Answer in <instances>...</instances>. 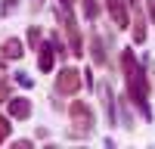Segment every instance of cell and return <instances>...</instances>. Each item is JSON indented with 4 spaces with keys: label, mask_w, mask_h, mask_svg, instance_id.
Returning a JSON list of instances; mask_svg holds the SVG:
<instances>
[{
    "label": "cell",
    "mask_w": 155,
    "mask_h": 149,
    "mask_svg": "<svg viewBox=\"0 0 155 149\" xmlns=\"http://www.w3.org/2000/svg\"><path fill=\"white\" fill-rule=\"evenodd\" d=\"M121 68H124V81H127V96L130 103L143 112V118H152V109H149V78H146V68L137 62L134 50H121Z\"/></svg>",
    "instance_id": "6da1fadb"
},
{
    "label": "cell",
    "mask_w": 155,
    "mask_h": 149,
    "mask_svg": "<svg viewBox=\"0 0 155 149\" xmlns=\"http://www.w3.org/2000/svg\"><path fill=\"white\" fill-rule=\"evenodd\" d=\"M68 115H71V124L74 127L68 131V137H90L93 134V127H96V115H93V109H90L84 99H74L71 103V109H68Z\"/></svg>",
    "instance_id": "7a4b0ae2"
},
{
    "label": "cell",
    "mask_w": 155,
    "mask_h": 149,
    "mask_svg": "<svg viewBox=\"0 0 155 149\" xmlns=\"http://www.w3.org/2000/svg\"><path fill=\"white\" fill-rule=\"evenodd\" d=\"M59 22H62V31L68 34V53H71V56H84L81 28H78V19L68 12V6H62V9H59Z\"/></svg>",
    "instance_id": "3957f363"
},
{
    "label": "cell",
    "mask_w": 155,
    "mask_h": 149,
    "mask_svg": "<svg viewBox=\"0 0 155 149\" xmlns=\"http://www.w3.org/2000/svg\"><path fill=\"white\" fill-rule=\"evenodd\" d=\"M81 74H84V71H78V68H71V65H62L59 74H56V93H59V96H74L78 90H81V84H84Z\"/></svg>",
    "instance_id": "277c9868"
},
{
    "label": "cell",
    "mask_w": 155,
    "mask_h": 149,
    "mask_svg": "<svg viewBox=\"0 0 155 149\" xmlns=\"http://www.w3.org/2000/svg\"><path fill=\"white\" fill-rule=\"evenodd\" d=\"M127 6H130V0H106V9H109V16H112V22L118 25V28H127V25H130Z\"/></svg>",
    "instance_id": "5b68a950"
},
{
    "label": "cell",
    "mask_w": 155,
    "mask_h": 149,
    "mask_svg": "<svg viewBox=\"0 0 155 149\" xmlns=\"http://www.w3.org/2000/svg\"><path fill=\"white\" fill-rule=\"evenodd\" d=\"M56 56H59V50H56V44H53V41L41 44V47H37V68H41V71H53Z\"/></svg>",
    "instance_id": "8992f818"
},
{
    "label": "cell",
    "mask_w": 155,
    "mask_h": 149,
    "mask_svg": "<svg viewBox=\"0 0 155 149\" xmlns=\"http://www.w3.org/2000/svg\"><path fill=\"white\" fill-rule=\"evenodd\" d=\"M9 118H16V121L31 118V99L28 96H9Z\"/></svg>",
    "instance_id": "52a82bcc"
},
{
    "label": "cell",
    "mask_w": 155,
    "mask_h": 149,
    "mask_svg": "<svg viewBox=\"0 0 155 149\" xmlns=\"http://www.w3.org/2000/svg\"><path fill=\"white\" fill-rule=\"evenodd\" d=\"M99 96H102V109H106V118H109V124H115V115H118V103H115L112 87H109L106 81L99 84Z\"/></svg>",
    "instance_id": "ba28073f"
},
{
    "label": "cell",
    "mask_w": 155,
    "mask_h": 149,
    "mask_svg": "<svg viewBox=\"0 0 155 149\" xmlns=\"http://www.w3.org/2000/svg\"><path fill=\"white\" fill-rule=\"evenodd\" d=\"M0 56H3V59H22L25 56L22 41H19V37H6V41L0 44Z\"/></svg>",
    "instance_id": "9c48e42d"
},
{
    "label": "cell",
    "mask_w": 155,
    "mask_h": 149,
    "mask_svg": "<svg viewBox=\"0 0 155 149\" xmlns=\"http://www.w3.org/2000/svg\"><path fill=\"white\" fill-rule=\"evenodd\" d=\"M90 56H93L96 65H109V53H106V41H102L99 34L90 37Z\"/></svg>",
    "instance_id": "30bf717a"
},
{
    "label": "cell",
    "mask_w": 155,
    "mask_h": 149,
    "mask_svg": "<svg viewBox=\"0 0 155 149\" xmlns=\"http://www.w3.org/2000/svg\"><path fill=\"white\" fill-rule=\"evenodd\" d=\"M130 9H137V19H134V41L143 44L146 41V22H143V9L137 6V0H130Z\"/></svg>",
    "instance_id": "8fae6325"
},
{
    "label": "cell",
    "mask_w": 155,
    "mask_h": 149,
    "mask_svg": "<svg viewBox=\"0 0 155 149\" xmlns=\"http://www.w3.org/2000/svg\"><path fill=\"white\" fill-rule=\"evenodd\" d=\"M41 41H44L41 25H31V28H28V47H31V50H37V47H41Z\"/></svg>",
    "instance_id": "7c38bea8"
},
{
    "label": "cell",
    "mask_w": 155,
    "mask_h": 149,
    "mask_svg": "<svg viewBox=\"0 0 155 149\" xmlns=\"http://www.w3.org/2000/svg\"><path fill=\"white\" fill-rule=\"evenodd\" d=\"M81 3H84V16L90 22H96V16H99V0H81Z\"/></svg>",
    "instance_id": "4fadbf2b"
},
{
    "label": "cell",
    "mask_w": 155,
    "mask_h": 149,
    "mask_svg": "<svg viewBox=\"0 0 155 149\" xmlns=\"http://www.w3.org/2000/svg\"><path fill=\"white\" fill-rule=\"evenodd\" d=\"M0 103H9V81L3 71H0Z\"/></svg>",
    "instance_id": "5bb4252c"
},
{
    "label": "cell",
    "mask_w": 155,
    "mask_h": 149,
    "mask_svg": "<svg viewBox=\"0 0 155 149\" xmlns=\"http://www.w3.org/2000/svg\"><path fill=\"white\" fill-rule=\"evenodd\" d=\"M16 84L19 87H34V78H31L28 71H16Z\"/></svg>",
    "instance_id": "9a60e30c"
},
{
    "label": "cell",
    "mask_w": 155,
    "mask_h": 149,
    "mask_svg": "<svg viewBox=\"0 0 155 149\" xmlns=\"http://www.w3.org/2000/svg\"><path fill=\"white\" fill-rule=\"evenodd\" d=\"M9 131H12V124H9V118H6V115H0V143H3L6 137H9Z\"/></svg>",
    "instance_id": "2e32d148"
},
{
    "label": "cell",
    "mask_w": 155,
    "mask_h": 149,
    "mask_svg": "<svg viewBox=\"0 0 155 149\" xmlns=\"http://www.w3.org/2000/svg\"><path fill=\"white\" fill-rule=\"evenodd\" d=\"M16 6H19V0H3V16H9Z\"/></svg>",
    "instance_id": "e0dca14e"
},
{
    "label": "cell",
    "mask_w": 155,
    "mask_h": 149,
    "mask_svg": "<svg viewBox=\"0 0 155 149\" xmlns=\"http://www.w3.org/2000/svg\"><path fill=\"white\" fill-rule=\"evenodd\" d=\"M146 9H149V19H152V25H155V0H146Z\"/></svg>",
    "instance_id": "ac0fdd59"
},
{
    "label": "cell",
    "mask_w": 155,
    "mask_h": 149,
    "mask_svg": "<svg viewBox=\"0 0 155 149\" xmlns=\"http://www.w3.org/2000/svg\"><path fill=\"white\" fill-rule=\"evenodd\" d=\"M44 9V0H31V12H41Z\"/></svg>",
    "instance_id": "d6986e66"
},
{
    "label": "cell",
    "mask_w": 155,
    "mask_h": 149,
    "mask_svg": "<svg viewBox=\"0 0 155 149\" xmlns=\"http://www.w3.org/2000/svg\"><path fill=\"white\" fill-rule=\"evenodd\" d=\"M59 3H62V6H71V0H59Z\"/></svg>",
    "instance_id": "ffe728a7"
}]
</instances>
